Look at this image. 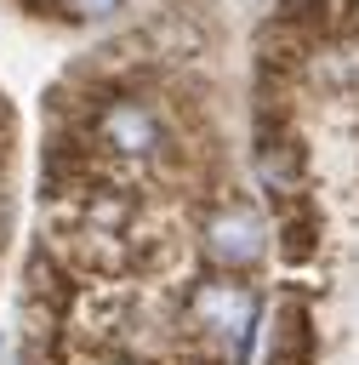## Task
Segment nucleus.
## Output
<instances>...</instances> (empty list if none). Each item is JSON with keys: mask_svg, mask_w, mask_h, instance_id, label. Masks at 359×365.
<instances>
[{"mask_svg": "<svg viewBox=\"0 0 359 365\" xmlns=\"http://www.w3.org/2000/svg\"><path fill=\"white\" fill-rule=\"evenodd\" d=\"M262 331V291L245 274H194L177 291V336L217 365H245Z\"/></svg>", "mask_w": 359, "mask_h": 365, "instance_id": "nucleus-1", "label": "nucleus"}, {"mask_svg": "<svg viewBox=\"0 0 359 365\" xmlns=\"http://www.w3.org/2000/svg\"><path fill=\"white\" fill-rule=\"evenodd\" d=\"M103 365H148V359H103Z\"/></svg>", "mask_w": 359, "mask_h": 365, "instance_id": "nucleus-10", "label": "nucleus"}, {"mask_svg": "<svg viewBox=\"0 0 359 365\" xmlns=\"http://www.w3.org/2000/svg\"><path fill=\"white\" fill-rule=\"evenodd\" d=\"M125 0H57V17H68V23H103V17H114Z\"/></svg>", "mask_w": 359, "mask_h": 365, "instance_id": "nucleus-7", "label": "nucleus"}, {"mask_svg": "<svg viewBox=\"0 0 359 365\" xmlns=\"http://www.w3.org/2000/svg\"><path fill=\"white\" fill-rule=\"evenodd\" d=\"M6 234H11V200H6V182H0V251H6Z\"/></svg>", "mask_w": 359, "mask_h": 365, "instance_id": "nucleus-8", "label": "nucleus"}, {"mask_svg": "<svg viewBox=\"0 0 359 365\" xmlns=\"http://www.w3.org/2000/svg\"><path fill=\"white\" fill-rule=\"evenodd\" d=\"M313 314L302 297H279L274 302V331H268V365H313Z\"/></svg>", "mask_w": 359, "mask_h": 365, "instance_id": "nucleus-5", "label": "nucleus"}, {"mask_svg": "<svg viewBox=\"0 0 359 365\" xmlns=\"http://www.w3.org/2000/svg\"><path fill=\"white\" fill-rule=\"evenodd\" d=\"M97 154H114V160H131V165H154V171H171L177 165V137L171 125L160 120V108L148 97H137L131 86H114L103 80V91L91 97L85 108V125Z\"/></svg>", "mask_w": 359, "mask_h": 365, "instance_id": "nucleus-2", "label": "nucleus"}, {"mask_svg": "<svg viewBox=\"0 0 359 365\" xmlns=\"http://www.w3.org/2000/svg\"><path fill=\"white\" fill-rule=\"evenodd\" d=\"M199 257L217 274H251V268H262V257H268V222H262V211L239 205V200L205 211V222H199Z\"/></svg>", "mask_w": 359, "mask_h": 365, "instance_id": "nucleus-3", "label": "nucleus"}, {"mask_svg": "<svg viewBox=\"0 0 359 365\" xmlns=\"http://www.w3.org/2000/svg\"><path fill=\"white\" fill-rule=\"evenodd\" d=\"M274 228H279V257L285 262H308L319 251V211L308 205V194L274 205Z\"/></svg>", "mask_w": 359, "mask_h": 365, "instance_id": "nucleus-6", "label": "nucleus"}, {"mask_svg": "<svg viewBox=\"0 0 359 365\" xmlns=\"http://www.w3.org/2000/svg\"><path fill=\"white\" fill-rule=\"evenodd\" d=\"M251 171H256V182L268 188L274 205L302 200V188H308V154H302V143H296L285 125H262V131H256Z\"/></svg>", "mask_w": 359, "mask_h": 365, "instance_id": "nucleus-4", "label": "nucleus"}, {"mask_svg": "<svg viewBox=\"0 0 359 365\" xmlns=\"http://www.w3.org/2000/svg\"><path fill=\"white\" fill-rule=\"evenodd\" d=\"M6 137H11V108H6V97H0V160H6Z\"/></svg>", "mask_w": 359, "mask_h": 365, "instance_id": "nucleus-9", "label": "nucleus"}]
</instances>
